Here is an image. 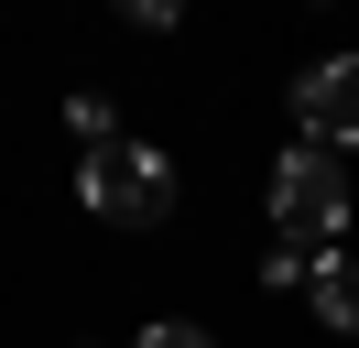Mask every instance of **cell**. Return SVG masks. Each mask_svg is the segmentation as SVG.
Returning <instances> with one entry per match:
<instances>
[{
  "label": "cell",
  "instance_id": "1",
  "mask_svg": "<svg viewBox=\"0 0 359 348\" xmlns=\"http://www.w3.org/2000/svg\"><path fill=\"white\" fill-rule=\"evenodd\" d=\"M76 196H88V218H109V229H163V218H175V163H163L153 142H98L88 163H76Z\"/></svg>",
  "mask_w": 359,
  "mask_h": 348
},
{
  "label": "cell",
  "instance_id": "2",
  "mask_svg": "<svg viewBox=\"0 0 359 348\" xmlns=\"http://www.w3.org/2000/svg\"><path fill=\"white\" fill-rule=\"evenodd\" d=\"M272 229L305 239V250H337V229H348V174H337V152L294 142L283 163H272Z\"/></svg>",
  "mask_w": 359,
  "mask_h": 348
},
{
  "label": "cell",
  "instance_id": "3",
  "mask_svg": "<svg viewBox=\"0 0 359 348\" xmlns=\"http://www.w3.org/2000/svg\"><path fill=\"white\" fill-rule=\"evenodd\" d=\"M294 120L316 152H359V55H327L294 76Z\"/></svg>",
  "mask_w": 359,
  "mask_h": 348
},
{
  "label": "cell",
  "instance_id": "4",
  "mask_svg": "<svg viewBox=\"0 0 359 348\" xmlns=\"http://www.w3.org/2000/svg\"><path fill=\"white\" fill-rule=\"evenodd\" d=\"M305 304H316V326H337V337H348V326H359V250H316Z\"/></svg>",
  "mask_w": 359,
  "mask_h": 348
},
{
  "label": "cell",
  "instance_id": "5",
  "mask_svg": "<svg viewBox=\"0 0 359 348\" xmlns=\"http://www.w3.org/2000/svg\"><path fill=\"white\" fill-rule=\"evenodd\" d=\"M66 120H76V142H120V120H109V98H98V87H76V98H66Z\"/></svg>",
  "mask_w": 359,
  "mask_h": 348
},
{
  "label": "cell",
  "instance_id": "6",
  "mask_svg": "<svg viewBox=\"0 0 359 348\" xmlns=\"http://www.w3.org/2000/svg\"><path fill=\"white\" fill-rule=\"evenodd\" d=\"M305 272H316V250H305V239H283V250L262 261V283H272V294H305Z\"/></svg>",
  "mask_w": 359,
  "mask_h": 348
},
{
  "label": "cell",
  "instance_id": "7",
  "mask_svg": "<svg viewBox=\"0 0 359 348\" xmlns=\"http://www.w3.org/2000/svg\"><path fill=\"white\" fill-rule=\"evenodd\" d=\"M109 11H120V22H142V33H175L185 0H109Z\"/></svg>",
  "mask_w": 359,
  "mask_h": 348
},
{
  "label": "cell",
  "instance_id": "8",
  "mask_svg": "<svg viewBox=\"0 0 359 348\" xmlns=\"http://www.w3.org/2000/svg\"><path fill=\"white\" fill-rule=\"evenodd\" d=\"M131 348H207V326H185V316H153V326H142Z\"/></svg>",
  "mask_w": 359,
  "mask_h": 348
}]
</instances>
